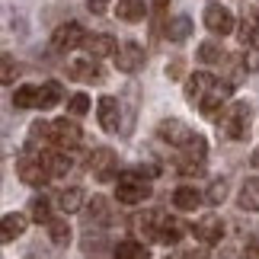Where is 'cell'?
I'll use <instances>...</instances> for the list:
<instances>
[{
	"mask_svg": "<svg viewBox=\"0 0 259 259\" xmlns=\"http://www.w3.org/2000/svg\"><path fill=\"white\" fill-rule=\"evenodd\" d=\"M115 195H118V202L122 205H141L151 198V186L144 183V176L132 170V173H125L122 179H118V189H115Z\"/></svg>",
	"mask_w": 259,
	"mask_h": 259,
	"instance_id": "6da1fadb",
	"label": "cell"
},
{
	"mask_svg": "<svg viewBox=\"0 0 259 259\" xmlns=\"http://www.w3.org/2000/svg\"><path fill=\"white\" fill-rule=\"evenodd\" d=\"M221 132L234 141H243L250 135V106L246 103H234L227 112L221 115Z\"/></svg>",
	"mask_w": 259,
	"mask_h": 259,
	"instance_id": "7a4b0ae2",
	"label": "cell"
},
{
	"mask_svg": "<svg viewBox=\"0 0 259 259\" xmlns=\"http://www.w3.org/2000/svg\"><path fill=\"white\" fill-rule=\"evenodd\" d=\"M90 173H93L99 183L112 179L118 173V157H115V151H109V147H96V151L90 154Z\"/></svg>",
	"mask_w": 259,
	"mask_h": 259,
	"instance_id": "3957f363",
	"label": "cell"
},
{
	"mask_svg": "<svg viewBox=\"0 0 259 259\" xmlns=\"http://www.w3.org/2000/svg\"><path fill=\"white\" fill-rule=\"evenodd\" d=\"M16 173H19V179H23L26 186H45L48 176H52V173L45 170L42 157H29V154H23L16 160Z\"/></svg>",
	"mask_w": 259,
	"mask_h": 259,
	"instance_id": "277c9868",
	"label": "cell"
},
{
	"mask_svg": "<svg viewBox=\"0 0 259 259\" xmlns=\"http://www.w3.org/2000/svg\"><path fill=\"white\" fill-rule=\"evenodd\" d=\"M112 61H115V67L122 74H135V71H141V67H144V48L138 45V42H122Z\"/></svg>",
	"mask_w": 259,
	"mask_h": 259,
	"instance_id": "5b68a950",
	"label": "cell"
},
{
	"mask_svg": "<svg viewBox=\"0 0 259 259\" xmlns=\"http://www.w3.org/2000/svg\"><path fill=\"white\" fill-rule=\"evenodd\" d=\"M83 42H87V32H83L80 23H64V26H58L55 35H52L55 52H71V48L83 45Z\"/></svg>",
	"mask_w": 259,
	"mask_h": 259,
	"instance_id": "8992f818",
	"label": "cell"
},
{
	"mask_svg": "<svg viewBox=\"0 0 259 259\" xmlns=\"http://www.w3.org/2000/svg\"><path fill=\"white\" fill-rule=\"evenodd\" d=\"M205 26L214 35H227V32H234V13L221 4H211V7H205Z\"/></svg>",
	"mask_w": 259,
	"mask_h": 259,
	"instance_id": "52a82bcc",
	"label": "cell"
},
{
	"mask_svg": "<svg viewBox=\"0 0 259 259\" xmlns=\"http://www.w3.org/2000/svg\"><path fill=\"white\" fill-rule=\"evenodd\" d=\"M67 77H71V80H80V83H99L103 80V71H99L96 58H80V61L67 64Z\"/></svg>",
	"mask_w": 259,
	"mask_h": 259,
	"instance_id": "ba28073f",
	"label": "cell"
},
{
	"mask_svg": "<svg viewBox=\"0 0 259 259\" xmlns=\"http://www.w3.org/2000/svg\"><path fill=\"white\" fill-rule=\"evenodd\" d=\"M218 87V80H214V77L211 74H205V71H198V74H192V77H189V80H186V99H189V103H202V99L208 96V93H211V90Z\"/></svg>",
	"mask_w": 259,
	"mask_h": 259,
	"instance_id": "9c48e42d",
	"label": "cell"
},
{
	"mask_svg": "<svg viewBox=\"0 0 259 259\" xmlns=\"http://www.w3.org/2000/svg\"><path fill=\"white\" fill-rule=\"evenodd\" d=\"M192 234H195V240H198V243L211 246V243H218V240H221V234H224V224H221V218H214V214H205L202 221H195Z\"/></svg>",
	"mask_w": 259,
	"mask_h": 259,
	"instance_id": "30bf717a",
	"label": "cell"
},
{
	"mask_svg": "<svg viewBox=\"0 0 259 259\" xmlns=\"http://www.w3.org/2000/svg\"><path fill=\"white\" fill-rule=\"evenodd\" d=\"M52 132H55V144L61 147V151H67V147H77L80 144V128H77V122H71V118H58V122H52Z\"/></svg>",
	"mask_w": 259,
	"mask_h": 259,
	"instance_id": "8fae6325",
	"label": "cell"
},
{
	"mask_svg": "<svg viewBox=\"0 0 259 259\" xmlns=\"http://www.w3.org/2000/svg\"><path fill=\"white\" fill-rule=\"evenodd\" d=\"M83 48H87V55L90 58H115V52H118V42L112 35H106V32H96V35H87V42H83Z\"/></svg>",
	"mask_w": 259,
	"mask_h": 259,
	"instance_id": "7c38bea8",
	"label": "cell"
},
{
	"mask_svg": "<svg viewBox=\"0 0 259 259\" xmlns=\"http://www.w3.org/2000/svg\"><path fill=\"white\" fill-rule=\"evenodd\" d=\"M157 135L166 138V141L176 144V147H186L189 141H192V135H195V132H189V128H186L183 122H179V118H166V122H160Z\"/></svg>",
	"mask_w": 259,
	"mask_h": 259,
	"instance_id": "4fadbf2b",
	"label": "cell"
},
{
	"mask_svg": "<svg viewBox=\"0 0 259 259\" xmlns=\"http://www.w3.org/2000/svg\"><path fill=\"white\" fill-rule=\"evenodd\" d=\"M96 112H99V125H103V132H118V99L112 96H103L99 99V106H96Z\"/></svg>",
	"mask_w": 259,
	"mask_h": 259,
	"instance_id": "5bb4252c",
	"label": "cell"
},
{
	"mask_svg": "<svg viewBox=\"0 0 259 259\" xmlns=\"http://www.w3.org/2000/svg\"><path fill=\"white\" fill-rule=\"evenodd\" d=\"M231 87H234V83H224V87L218 83L211 93H208L202 103H198V109H202V115H205V118H214V115H218V109H221V106H224V99L231 96Z\"/></svg>",
	"mask_w": 259,
	"mask_h": 259,
	"instance_id": "9a60e30c",
	"label": "cell"
},
{
	"mask_svg": "<svg viewBox=\"0 0 259 259\" xmlns=\"http://www.w3.org/2000/svg\"><path fill=\"white\" fill-rule=\"evenodd\" d=\"M240 42H243L246 48H256V52H259V13H256V10H246V13H243Z\"/></svg>",
	"mask_w": 259,
	"mask_h": 259,
	"instance_id": "2e32d148",
	"label": "cell"
},
{
	"mask_svg": "<svg viewBox=\"0 0 259 259\" xmlns=\"http://www.w3.org/2000/svg\"><path fill=\"white\" fill-rule=\"evenodd\" d=\"M237 205H240L243 211H259V179H243Z\"/></svg>",
	"mask_w": 259,
	"mask_h": 259,
	"instance_id": "e0dca14e",
	"label": "cell"
},
{
	"mask_svg": "<svg viewBox=\"0 0 259 259\" xmlns=\"http://www.w3.org/2000/svg\"><path fill=\"white\" fill-rule=\"evenodd\" d=\"M23 231H26V218L19 214V211L4 214V227H0V237H4V243H13L16 237H23Z\"/></svg>",
	"mask_w": 259,
	"mask_h": 259,
	"instance_id": "ac0fdd59",
	"label": "cell"
},
{
	"mask_svg": "<svg viewBox=\"0 0 259 259\" xmlns=\"http://www.w3.org/2000/svg\"><path fill=\"white\" fill-rule=\"evenodd\" d=\"M173 205L179 211H195V208L202 205V192H195V189H189V186H179L173 192Z\"/></svg>",
	"mask_w": 259,
	"mask_h": 259,
	"instance_id": "d6986e66",
	"label": "cell"
},
{
	"mask_svg": "<svg viewBox=\"0 0 259 259\" xmlns=\"http://www.w3.org/2000/svg\"><path fill=\"white\" fill-rule=\"evenodd\" d=\"M115 16L125 23H141L144 19V4L141 0H118L115 4Z\"/></svg>",
	"mask_w": 259,
	"mask_h": 259,
	"instance_id": "ffe728a7",
	"label": "cell"
},
{
	"mask_svg": "<svg viewBox=\"0 0 259 259\" xmlns=\"http://www.w3.org/2000/svg\"><path fill=\"white\" fill-rule=\"evenodd\" d=\"M189 35H192V19L189 16H173L170 26H166V38H170V42H186Z\"/></svg>",
	"mask_w": 259,
	"mask_h": 259,
	"instance_id": "44dd1931",
	"label": "cell"
},
{
	"mask_svg": "<svg viewBox=\"0 0 259 259\" xmlns=\"http://www.w3.org/2000/svg\"><path fill=\"white\" fill-rule=\"evenodd\" d=\"M61 96H64L61 83H55V80L42 83V87H38V109H52V106H58V103H61Z\"/></svg>",
	"mask_w": 259,
	"mask_h": 259,
	"instance_id": "7402d4cb",
	"label": "cell"
},
{
	"mask_svg": "<svg viewBox=\"0 0 259 259\" xmlns=\"http://www.w3.org/2000/svg\"><path fill=\"white\" fill-rule=\"evenodd\" d=\"M157 240H163V243L176 246L179 240H183V224H179L176 218H166V214H163V221H160V234H157Z\"/></svg>",
	"mask_w": 259,
	"mask_h": 259,
	"instance_id": "603a6c76",
	"label": "cell"
},
{
	"mask_svg": "<svg viewBox=\"0 0 259 259\" xmlns=\"http://www.w3.org/2000/svg\"><path fill=\"white\" fill-rule=\"evenodd\" d=\"M29 144L38 147V144H55V132L48 122H32L29 125Z\"/></svg>",
	"mask_w": 259,
	"mask_h": 259,
	"instance_id": "cb8c5ba5",
	"label": "cell"
},
{
	"mask_svg": "<svg viewBox=\"0 0 259 259\" xmlns=\"http://www.w3.org/2000/svg\"><path fill=\"white\" fill-rule=\"evenodd\" d=\"M115 259H151L144 243H135V240H122L115 246Z\"/></svg>",
	"mask_w": 259,
	"mask_h": 259,
	"instance_id": "d4e9b609",
	"label": "cell"
},
{
	"mask_svg": "<svg viewBox=\"0 0 259 259\" xmlns=\"http://www.w3.org/2000/svg\"><path fill=\"white\" fill-rule=\"evenodd\" d=\"M16 109H38V87H19L13 93Z\"/></svg>",
	"mask_w": 259,
	"mask_h": 259,
	"instance_id": "484cf974",
	"label": "cell"
},
{
	"mask_svg": "<svg viewBox=\"0 0 259 259\" xmlns=\"http://www.w3.org/2000/svg\"><path fill=\"white\" fill-rule=\"evenodd\" d=\"M42 163H45V170L52 173V176H64L67 170H71L67 154H42Z\"/></svg>",
	"mask_w": 259,
	"mask_h": 259,
	"instance_id": "4316f807",
	"label": "cell"
},
{
	"mask_svg": "<svg viewBox=\"0 0 259 259\" xmlns=\"http://www.w3.org/2000/svg\"><path fill=\"white\" fill-rule=\"evenodd\" d=\"M80 205H83L80 189H64V192H58V208H61V211H77Z\"/></svg>",
	"mask_w": 259,
	"mask_h": 259,
	"instance_id": "83f0119b",
	"label": "cell"
},
{
	"mask_svg": "<svg viewBox=\"0 0 259 259\" xmlns=\"http://www.w3.org/2000/svg\"><path fill=\"white\" fill-rule=\"evenodd\" d=\"M48 237H52L58 246H67V243H71V224H67V221H55V218H52V221H48Z\"/></svg>",
	"mask_w": 259,
	"mask_h": 259,
	"instance_id": "f1b7e54d",
	"label": "cell"
},
{
	"mask_svg": "<svg viewBox=\"0 0 259 259\" xmlns=\"http://www.w3.org/2000/svg\"><path fill=\"white\" fill-rule=\"evenodd\" d=\"M221 58H224V52H221L218 42H202V45H198V61H202V64H218Z\"/></svg>",
	"mask_w": 259,
	"mask_h": 259,
	"instance_id": "f546056e",
	"label": "cell"
},
{
	"mask_svg": "<svg viewBox=\"0 0 259 259\" xmlns=\"http://www.w3.org/2000/svg\"><path fill=\"white\" fill-rule=\"evenodd\" d=\"M29 214H32V221H38V224H48L52 221V205H48V198H32V205H29Z\"/></svg>",
	"mask_w": 259,
	"mask_h": 259,
	"instance_id": "4dcf8cb0",
	"label": "cell"
},
{
	"mask_svg": "<svg viewBox=\"0 0 259 259\" xmlns=\"http://www.w3.org/2000/svg\"><path fill=\"white\" fill-rule=\"evenodd\" d=\"M67 112L71 115H87L90 112V96L87 93H74L71 103H67Z\"/></svg>",
	"mask_w": 259,
	"mask_h": 259,
	"instance_id": "1f68e13d",
	"label": "cell"
},
{
	"mask_svg": "<svg viewBox=\"0 0 259 259\" xmlns=\"http://www.w3.org/2000/svg\"><path fill=\"white\" fill-rule=\"evenodd\" d=\"M90 218H93L96 224L109 221V202H106V198H93V205H90Z\"/></svg>",
	"mask_w": 259,
	"mask_h": 259,
	"instance_id": "d6a6232c",
	"label": "cell"
},
{
	"mask_svg": "<svg viewBox=\"0 0 259 259\" xmlns=\"http://www.w3.org/2000/svg\"><path fill=\"white\" fill-rule=\"evenodd\" d=\"M224 192H227V183H224V179H221V183H214L211 186V192H208V202H224Z\"/></svg>",
	"mask_w": 259,
	"mask_h": 259,
	"instance_id": "836d02e7",
	"label": "cell"
},
{
	"mask_svg": "<svg viewBox=\"0 0 259 259\" xmlns=\"http://www.w3.org/2000/svg\"><path fill=\"white\" fill-rule=\"evenodd\" d=\"M16 71H19V67L13 64V58H10V55H4V83H13Z\"/></svg>",
	"mask_w": 259,
	"mask_h": 259,
	"instance_id": "e575fe53",
	"label": "cell"
},
{
	"mask_svg": "<svg viewBox=\"0 0 259 259\" xmlns=\"http://www.w3.org/2000/svg\"><path fill=\"white\" fill-rule=\"evenodd\" d=\"M166 77H170V80H179V77H183V58H176L173 64H166Z\"/></svg>",
	"mask_w": 259,
	"mask_h": 259,
	"instance_id": "d590c367",
	"label": "cell"
},
{
	"mask_svg": "<svg viewBox=\"0 0 259 259\" xmlns=\"http://www.w3.org/2000/svg\"><path fill=\"white\" fill-rule=\"evenodd\" d=\"M205 256H208V253L202 250V246H198V250H183L176 259H205Z\"/></svg>",
	"mask_w": 259,
	"mask_h": 259,
	"instance_id": "8d00e7d4",
	"label": "cell"
},
{
	"mask_svg": "<svg viewBox=\"0 0 259 259\" xmlns=\"http://www.w3.org/2000/svg\"><path fill=\"white\" fill-rule=\"evenodd\" d=\"M90 4V10H93V13H103V10L109 7V0H87Z\"/></svg>",
	"mask_w": 259,
	"mask_h": 259,
	"instance_id": "74e56055",
	"label": "cell"
},
{
	"mask_svg": "<svg viewBox=\"0 0 259 259\" xmlns=\"http://www.w3.org/2000/svg\"><path fill=\"white\" fill-rule=\"evenodd\" d=\"M151 7H154V13H163V10L170 7V0H151Z\"/></svg>",
	"mask_w": 259,
	"mask_h": 259,
	"instance_id": "f35d334b",
	"label": "cell"
},
{
	"mask_svg": "<svg viewBox=\"0 0 259 259\" xmlns=\"http://www.w3.org/2000/svg\"><path fill=\"white\" fill-rule=\"evenodd\" d=\"M250 256L259 259V237H256V240H250Z\"/></svg>",
	"mask_w": 259,
	"mask_h": 259,
	"instance_id": "ab89813d",
	"label": "cell"
},
{
	"mask_svg": "<svg viewBox=\"0 0 259 259\" xmlns=\"http://www.w3.org/2000/svg\"><path fill=\"white\" fill-rule=\"evenodd\" d=\"M250 67H253V71H259V55H253V61H250Z\"/></svg>",
	"mask_w": 259,
	"mask_h": 259,
	"instance_id": "60d3db41",
	"label": "cell"
},
{
	"mask_svg": "<svg viewBox=\"0 0 259 259\" xmlns=\"http://www.w3.org/2000/svg\"><path fill=\"white\" fill-rule=\"evenodd\" d=\"M253 166H259V151H256V154H253Z\"/></svg>",
	"mask_w": 259,
	"mask_h": 259,
	"instance_id": "b9f144b4",
	"label": "cell"
}]
</instances>
